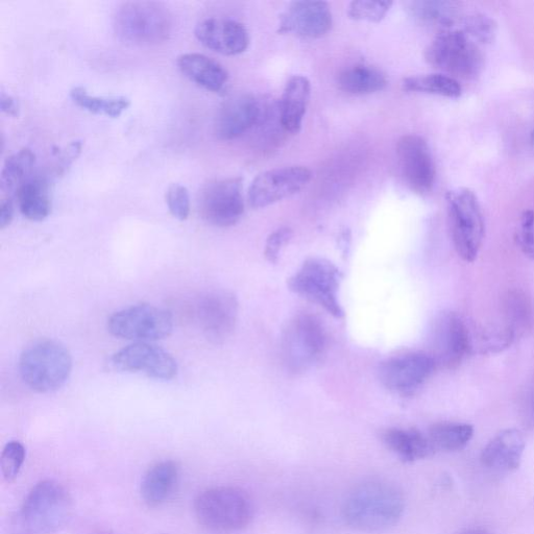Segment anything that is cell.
<instances>
[{
    "label": "cell",
    "mask_w": 534,
    "mask_h": 534,
    "mask_svg": "<svg viewBox=\"0 0 534 534\" xmlns=\"http://www.w3.org/2000/svg\"><path fill=\"white\" fill-rule=\"evenodd\" d=\"M404 509L405 498L398 485L385 479H369L349 492L343 518L357 531L380 532L398 524Z\"/></svg>",
    "instance_id": "6da1fadb"
},
{
    "label": "cell",
    "mask_w": 534,
    "mask_h": 534,
    "mask_svg": "<svg viewBox=\"0 0 534 534\" xmlns=\"http://www.w3.org/2000/svg\"><path fill=\"white\" fill-rule=\"evenodd\" d=\"M113 27L117 37L126 43L152 46L172 35L174 20L171 11L157 2H126L116 9Z\"/></svg>",
    "instance_id": "7a4b0ae2"
},
{
    "label": "cell",
    "mask_w": 534,
    "mask_h": 534,
    "mask_svg": "<svg viewBox=\"0 0 534 534\" xmlns=\"http://www.w3.org/2000/svg\"><path fill=\"white\" fill-rule=\"evenodd\" d=\"M194 514L204 527L222 532L247 528L254 519L251 496L237 487H216L204 491L194 502Z\"/></svg>",
    "instance_id": "3957f363"
},
{
    "label": "cell",
    "mask_w": 534,
    "mask_h": 534,
    "mask_svg": "<svg viewBox=\"0 0 534 534\" xmlns=\"http://www.w3.org/2000/svg\"><path fill=\"white\" fill-rule=\"evenodd\" d=\"M72 371L69 351L54 341L38 342L24 350L19 359V372L31 390L46 394L59 390Z\"/></svg>",
    "instance_id": "277c9868"
},
{
    "label": "cell",
    "mask_w": 534,
    "mask_h": 534,
    "mask_svg": "<svg viewBox=\"0 0 534 534\" xmlns=\"http://www.w3.org/2000/svg\"><path fill=\"white\" fill-rule=\"evenodd\" d=\"M450 230L458 256L474 262L485 235L484 217L474 191L458 188L446 196Z\"/></svg>",
    "instance_id": "5b68a950"
},
{
    "label": "cell",
    "mask_w": 534,
    "mask_h": 534,
    "mask_svg": "<svg viewBox=\"0 0 534 534\" xmlns=\"http://www.w3.org/2000/svg\"><path fill=\"white\" fill-rule=\"evenodd\" d=\"M71 514V499L62 484L39 482L24 499L22 523L33 534H53L65 526Z\"/></svg>",
    "instance_id": "8992f818"
},
{
    "label": "cell",
    "mask_w": 534,
    "mask_h": 534,
    "mask_svg": "<svg viewBox=\"0 0 534 534\" xmlns=\"http://www.w3.org/2000/svg\"><path fill=\"white\" fill-rule=\"evenodd\" d=\"M327 346L326 331L320 320L302 313L291 319L282 333L281 351L286 368L299 374L309 370Z\"/></svg>",
    "instance_id": "52a82bcc"
},
{
    "label": "cell",
    "mask_w": 534,
    "mask_h": 534,
    "mask_svg": "<svg viewBox=\"0 0 534 534\" xmlns=\"http://www.w3.org/2000/svg\"><path fill=\"white\" fill-rule=\"evenodd\" d=\"M341 273L328 260L312 258L288 280V287L295 294L319 305L337 319L344 318V310L338 300Z\"/></svg>",
    "instance_id": "ba28073f"
},
{
    "label": "cell",
    "mask_w": 534,
    "mask_h": 534,
    "mask_svg": "<svg viewBox=\"0 0 534 534\" xmlns=\"http://www.w3.org/2000/svg\"><path fill=\"white\" fill-rule=\"evenodd\" d=\"M425 57L434 68L461 79L475 78L483 67L478 45L459 30L443 31L428 46Z\"/></svg>",
    "instance_id": "9c48e42d"
},
{
    "label": "cell",
    "mask_w": 534,
    "mask_h": 534,
    "mask_svg": "<svg viewBox=\"0 0 534 534\" xmlns=\"http://www.w3.org/2000/svg\"><path fill=\"white\" fill-rule=\"evenodd\" d=\"M429 355L436 369L453 370L472 352V335L465 320L445 310L434 318L429 332Z\"/></svg>",
    "instance_id": "30bf717a"
},
{
    "label": "cell",
    "mask_w": 534,
    "mask_h": 534,
    "mask_svg": "<svg viewBox=\"0 0 534 534\" xmlns=\"http://www.w3.org/2000/svg\"><path fill=\"white\" fill-rule=\"evenodd\" d=\"M109 332L136 343L158 341L172 334L174 319L171 312L150 304L135 305L112 315Z\"/></svg>",
    "instance_id": "8fae6325"
},
{
    "label": "cell",
    "mask_w": 534,
    "mask_h": 534,
    "mask_svg": "<svg viewBox=\"0 0 534 534\" xmlns=\"http://www.w3.org/2000/svg\"><path fill=\"white\" fill-rule=\"evenodd\" d=\"M204 220L218 228L236 225L245 213L244 184L240 178L210 183L201 197Z\"/></svg>",
    "instance_id": "7c38bea8"
},
{
    "label": "cell",
    "mask_w": 534,
    "mask_h": 534,
    "mask_svg": "<svg viewBox=\"0 0 534 534\" xmlns=\"http://www.w3.org/2000/svg\"><path fill=\"white\" fill-rule=\"evenodd\" d=\"M312 174L303 166L271 169L258 175L249 188V203L264 208L295 196L310 182Z\"/></svg>",
    "instance_id": "4fadbf2b"
},
{
    "label": "cell",
    "mask_w": 534,
    "mask_h": 534,
    "mask_svg": "<svg viewBox=\"0 0 534 534\" xmlns=\"http://www.w3.org/2000/svg\"><path fill=\"white\" fill-rule=\"evenodd\" d=\"M435 370V362L428 353L411 352L383 361L379 379L387 390L407 395L417 391Z\"/></svg>",
    "instance_id": "5bb4252c"
},
{
    "label": "cell",
    "mask_w": 534,
    "mask_h": 534,
    "mask_svg": "<svg viewBox=\"0 0 534 534\" xmlns=\"http://www.w3.org/2000/svg\"><path fill=\"white\" fill-rule=\"evenodd\" d=\"M118 372L143 373L157 380H172L178 374L176 359L164 349L150 343H135L111 358Z\"/></svg>",
    "instance_id": "9a60e30c"
},
{
    "label": "cell",
    "mask_w": 534,
    "mask_h": 534,
    "mask_svg": "<svg viewBox=\"0 0 534 534\" xmlns=\"http://www.w3.org/2000/svg\"><path fill=\"white\" fill-rule=\"evenodd\" d=\"M397 156L405 182L412 191L426 194L435 182V164L427 142L419 135L402 136Z\"/></svg>",
    "instance_id": "2e32d148"
},
{
    "label": "cell",
    "mask_w": 534,
    "mask_h": 534,
    "mask_svg": "<svg viewBox=\"0 0 534 534\" xmlns=\"http://www.w3.org/2000/svg\"><path fill=\"white\" fill-rule=\"evenodd\" d=\"M197 315L208 341L221 345L231 337L236 328L238 302L229 291H213L201 299Z\"/></svg>",
    "instance_id": "e0dca14e"
},
{
    "label": "cell",
    "mask_w": 534,
    "mask_h": 534,
    "mask_svg": "<svg viewBox=\"0 0 534 534\" xmlns=\"http://www.w3.org/2000/svg\"><path fill=\"white\" fill-rule=\"evenodd\" d=\"M260 103L250 94H238L230 97L214 121V133L218 139L234 140L254 128L261 119Z\"/></svg>",
    "instance_id": "ac0fdd59"
},
{
    "label": "cell",
    "mask_w": 534,
    "mask_h": 534,
    "mask_svg": "<svg viewBox=\"0 0 534 534\" xmlns=\"http://www.w3.org/2000/svg\"><path fill=\"white\" fill-rule=\"evenodd\" d=\"M331 28L332 13L327 3L295 2L282 14L279 32L317 39L325 36Z\"/></svg>",
    "instance_id": "d6986e66"
},
{
    "label": "cell",
    "mask_w": 534,
    "mask_h": 534,
    "mask_svg": "<svg viewBox=\"0 0 534 534\" xmlns=\"http://www.w3.org/2000/svg\"><path fill=\"white\" fill-rule=\"evenodd\" d=\"M196 37L209 50L225 56L245 53L250 45V36L244 24L231 19L210 18L201 21L196 28Z\"/></svg>",
    "instance_id": "ffe728a7"
},
{
    "label": "cell",
    "mask_w": 534,
    "mask_h": 534,
    "mask_svg": "<svg viewBox=\"0 0 534 534\" xmlns=\"http://www.w3.org/2000/svg\"><path fill=\"white\" fill-rule=\"evenodd\" d=\"M525 440L518 429H505L494 436L481 453L484 467L502 472L519 469L525 451Z\"/></svg>",
    "instance_id": "44dd1931"
},
{
    "label": "cell",
    "mask_w": 534,
    "mask_h": 534,
    "mask_svg": "<svg viewBox=\"0 0 534 534\" xmlns=\"http://www.w3.org/2000/svg\"><path fill=\"white\" fill-rule=\"evenodd\" d=\"M311 95V84L306 77L294 76L287 82L280 103L279 117L283 130L298 134L303 126Z\"/></svg>",
    "instance_id": "7402d4cb"
},
{
    "label": "cell",
    "mask_w": 534,
    "mask_h": 534,
    "mask_svg": "<svg viewBox=\"0 0 534 534\" xmlns=\"http://www.w3.org/2000/svg\"><path fill=\"white\" fill-rule=\"evenodd\" d=\"M177 64L189 81L211 92L222 91L229 81L225 67L202 54L181 55Z\"/></svg>",
    "instance_id": "603a6c76"
},
{
    "label": "cell",
    "mask_w": 534,
    "mask_h": 534,
    "mask_svg": "<svg viewBox=\"0 0 534 534\" xmlns=\"http://www.w3.org/2000/svg\"><path fill=\"white\" fill-rule=\"evenodd\" d=\"M381 441L406 464L416 463L435 453L427 434L416 428L385 429L381 433Z\"/></svg>",
    "instance_id": "cb8c5ba5"
},
{
    "label": "cell",
    "mask_w": 534,
    "mask_h": 534,
    "mask_svg": "<svg viewBox=\"0 0 534 534\" xmlns=\"http://www.w3.org/2000/svg\"><path fill=\"white\" fill-rule=\"evenodd\" d=\"M179 479V467L173 460H163L148 470L141 481L140 493L145 504L158 507L173 495Z\"/></svg>",
    "instance_id": "d4e9b609"
},
{
    "label": "cell",
    "mask_w": 534,
    "mask_h": 534,
    "mask_svg": "<svg viewBox=\"0 0 534 534\" xmlns=\"http://www.w3.org/2000/svg\"><path fill=\"white\" fill-rule=\"evenodd\" d=\"M412 16L431 27L450 30L460 20V4L447 0H419L407 4Z\"/></svg>",
    "instance_id": "484cf974"
},
{
    "label": "cell",
    "mask_w": 534,
    "mask_h": 534,
    "mask_svg": "<svg viewBox=\"0 0 534 534\" xmlns=\"http://www.w3.org/2000/svg\"><path fill=\"white\" fill-rule=\"evenodd\" d=\"M20 212L32 222H42L52 212L48 186L41 179L24 183L16 192Z\"/></svg>",
    "instance_id": "4316f807"
},
{
    "label": "cell",
    "mask_w": 534,
    "mask_h": 534,
    "mask_svg": "<svg viewBox=\"0 0 534 534\" xmlns=\"http://www.w3.org/2000/svg\"><path fill=\"white\" fill-rule=\"evenodd\" d=\"M338 87L346 93L367 95L382 91L387 85L386 76L373 66L355 65L338 76Z\"/></svg>",
    "instance_id": "83f0119b"
},
{
    "label": "cell",
    "mask_w": 534,
    "mask_h": 534,
    "mask_svg": "<svg viewBox=\"0 0 534 534\" xmlns=\"http://www.w3.org/2000/svg\"><path fill=\"white\" fill-rule=\"evenodd\" d=\"M427 436L434 452H456L464 450L472 441L474 427L466 423L443 422L432 425Z\"/></svg>",
    "instance_id": "f1b7e54d"
},
{
    "label": "cell",
    "mask_w": 534,
    "mask_h": 534,
    "mask_svg": "<svg viewBox=\"0 0 534 534\" xmlns=\"http://www.w3.org/2000/svg\"><path fill=\"white\" fill-rule=\"evenodd\" d=\"M71 100L82 109L93 113L102 114L112 118L119 117L131 105L124 96L100 97L90 95L84 87H75L70 91Z\"/></svg>",
    "instance_id": "f546056e"
},
{
    "label": "cell",
    "mask_w": 534,
    "mask_h": 534,
    "mask_svg": "<svg viewBox=\"0 0 534 534\" xmlns=\"http://www.w3.org/2000/svg\"><path fill=\"white\" fill-rule=\"evenodd\" d=\"M402 86L409 92L440 95L449 99H457L463 92L455 78L442 74L410 77L403 81Z\"/></svg>",
    "instance_id": "4dcf8cb0"
},
{
    "label": "cell",
    "mask_w": 534,
    "mask_h": 534,
    "mask_svg": "<svg viewBox=\"0 0 534 534\" xmlns=\"http://www.w3.org/2000/svg\"><path fill=\"white\" fill-rule=\"evenodd\" d=\"M36 162V156L30 149H22L8 157L2 173V190L12 192L28 180Z\"/></svg>",
    "instance_id": "1f68e13d"
},
{
    "label": "cell",
    "mask_w": 534,
    "mask_h": 534,
    "mask_svg": "<svg viewBox=\"0 0 534 534\" xmlns=\"http://www.w3.org/2000/svg\"><path fill=\"white\" fill-rule=\"evenodd\" d=\"M516 333L507 325L484 329L478 335L476 346L482 354H497L512 346Z\"/></svg>",
    "instance_id": "d6a6232c"
},
{
    "label": "cell",
    "mask_w": 534,
    "mask_h": 534,
    "mask_svg": "<svg viewBox=\"0 0 534 534\" xmlns=\"http://www.w3.org/2000/svg\"><path fill=\"white\" fill-rule=\"evenodd\" d=\"M391 2H373V0H357L349 6L348 15L356 21L380 22L391 10Z\"/></svg>",
    "instance_id": "836d02e7"
},
{
    "label": "cell",
    "mask_w": 534,
    "mask_h": 534,
    "mask_svg": "<svg viewBox=\"0 0 534 534\" xmlns=\"http://www.w3.org/2000/svg\"><path fill=\"white\" fill-rule=\"evenodd\" d=\"M471 39L480 43H490L497 32V24L491 17L473 14L466 17L463 30Z\"/></svg>",
    "instance_id": "e575fe53"
},
{
    "label": "cell",
    "mask_w": 534,
    "mask_h": 534,
    "mask_svg": "<svg viewBox=\"0 0 534 534\" xmlns=\"http://www.w3.org/2000/svg\"><path fill=\"white\" fill-rule=\"evenodd\" d=\"M24 459H26V449L17 441H12L6 445L0 457V470L6 481H13L19 474Z\"/></svg>",
    "instance_id": "d590c367"
},
{
    "label": "cell",
    "mask_w": 534,
    "mask_h": 534,
    "mask_svg": "<svg viewBox=\"0 0 534 534\" xmlns=\"http://www.w3.org/2000/svg\"><path fill=\"white\" fill-rule=\"evenodd\" d=\"M166 203L169 212L184 222L190 214V196L188 189L181 184H172L166 191Z\"/></svg>",
    "instance_id": "8d00e7d4"
},
{
    "label": "cell",
    "mask_w": 534,
    "mask_h": 534,
    "mask_svg": "<svg viewBox=\"0 0 534 534\" xmlns=\"http://www.w3.org/2000/svg\"><path fill=\"white\" fill-rule=\"evenodd\" d=\"M516 242L523 254L534 261V211H524L516 232Z\"/></svg>",
    "instance_id": "74e56055"
},
{
    "label": "cell",
    "mask_w": 534,
    "mask_h": 534,
    "mask_svg": "<svg viewBox=\"0 0 534 534\" xmlns=\"http://www.w3.org/2000/svg\"><path fill=\"white\" fill-rule=\"evenodd\" d=\"M294 233L289 228H280L273 232L266 240L264 256L267 261L276 263L282 249L288 244Z\"/></svg>",
    "instance_id": "f35d334b"
},
{
    "label": "cell",
    "mask_w": 534,
    "mask_h": 534,
    "mask_svg": "<svg viewBox=\"0 0 534 534\" xmlns=\"http://www.w3.org/2000/svg\"><path fill=\"white\" fill-rule=\"evenodd\" d=\"M82 151V142L75 141L72 142L69 147L61 154V166L59 172L64 173L66 168L74 163L75 160L79 157Z\"/></svg>",
    "instance_id": "ab89813d"
},
{
    "label": "cell",
    "mask_w": 534,
    "mask_h": 534,
    "mask_svg": "<svg viewBox=\"0 0 534 534\" xmlns=\"http://www.w3.org/2000/svg\"><path fill=\"white\" fill-rule=\"evenodd\" d=\"M14 217V202L7 198L0 204V229L4 230L9 227Z\"/></svg>",
    "instance_id": "60d3db41"
},
{
    "label": "cell",
    "mask_w": 534,
    "mask_h": 534,
    "mask_svg": "<svg viewBox=\"0 0 534 534\" xmlns=\"http://www.w3.org/2000/svg\"><path fill=\"white\" fill-rule=\"evenodd\" d=\"M0 109L7 115L17 117L19 115V105L14 97L5 91L0 93Z\"/></svg>",
    "instance_id": "b9f144b4"
},
{
    "label": "cell",
    "mask_w": 534,
    "mask_h": 534,
    "mask_svg": "<svg viewBox=\"0 0 534 534\" xmlns=\"http://www.w3.org/2000/svg\"><path fill=\"white\" fill-rule=\"evenodd\" d=\"M458 534H490L487 530L482 528H467L461 530Z\"/></svg>",
    "instance_id": "7bdbcfd3"
},
{
    "label": "cell",
    "mask_w": 534,
    "mask_h": 534,
    "mask_svg": "<svg viewBox=\"0 0 534 534\" xmlns=\"http://www.w3.org/2000/svg\"><path fill=\"white\" fill-rule=\"evenodd\" d=\"M531 142H532L533 147H534V130L531 133Z\"/></svg>",
    "instance_id": "ee69618b"
}]
</instances>
